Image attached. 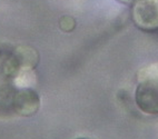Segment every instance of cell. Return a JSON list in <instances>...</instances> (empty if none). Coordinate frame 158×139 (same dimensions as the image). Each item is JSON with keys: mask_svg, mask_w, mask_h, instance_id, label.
Listing matches in <instances>:
<instances>
[{"mask_svg": "<svg viewBox=\"0 0 158 139\" xmlns=\"http://www.w3.org/2000/svg\"><path fill=\"white\" fill-rule=\"evenodd\" d=\"M17 87L6 82L0 85V117H11L15 115L14 105Z\"/></svg>", "mask_w": 158, "mask_h": 139, "instance_id": "cell-5", "label": "cell"}, {"mask_svg": "<svg viewBox=\"0 0 158 139\" xmlns=\"http://www.w3.org/2000/svg\"><path fill=\"white\" fill-rule=\"evenodd\" d=\"M21 70H34L39 63V54L32 47L28 46H19L15 48Z\"/></svg>", "mask_w": 158, "mask_h": 139, "instance_id": "cell-6", "label": "cell"}, {"mask_svg": "<svg viewBox=\"0 0 158 139\" xmlns=\"http://www.w3.org/2000/svg\"><path fill=\"white\" fill-rule=\"evenodd\" d=\"M117 1L120 3H124V5H134L137 0H117Z\"/></svg>", "mask_w": 158, "mask_h": 139, "instance_id": "cell-9", "label": "cell"}, {"mask_svg": "<svg viewBox=\"0 0 158 139\" xmlns=\"http://www.w3.org/2000/svg\"><path fill=\"white\" fill-rule=\"evenodd\" d=\"M149 78H158V63L145 67L139 71V80Z\"/></svg>", "mask_w": 158, "mask_h": 139, "instance_id": "cell-7", "label": "cell"}, {"mask_svg": "<svg viewBox=\"0 0 158 139\" xmlns=\"http://www.w3.org/2000/svg\"><path fill=\"white\" fill-rule=\"evenodd\" d=\"M76 139H89V138H84V137H80V138H76Z\"/></svg>", "mask_w": 158, "mask_h": 139, "instance_id": "cell-10", "label": "cell"}, {"mask_svg": "<svg viewBox=\"0 0 158 139\" xmlns=\"http://www.w3.org/2000/svg\"><path fill=\"white\" fill-rule=\"evenodd\" d=\"M131 18L141 31L158 32V0H137L133 5Z\"/></svg>", "mask_w": 158, "mask_h": 139, "instance_id": "cell-1", "label": "cell"}, {"mask_svg": "<svg viewBox=\"0 0 158 139\" xmlns=\"http://www.w3.org/2000/svg\"><path fill=\"white\" fill-rule=\"evenodd\" d=\"M21 71L15 49L0 48V78L16 79Z\"/></svg>", "mask_w": 158, "mask_h": 139, "instance_id": "cell-4", "label": "cell"}, {"mask_svg": "<svg viewBox=\"0 0 158 139\" xmlns=\"http://www.w3.org/2000/svg\"><path fill=\"white\" fill-rule=\"evenodd\" d=\"M135 102L146 115H158V78L139 80L135 91Z\"/></svg>", "mask_w": 158, "mask_h": 139, "instance_id": "cell-2", "label": "cell"}, {"mask_svg": "<svg viewBox=\"0 0 158 139\" xmlns=\"http://www.w3.org/2000/svg\"><path fill=\"white\" fill-rule=\"evenodd\" d=\"M76 26V22L73 18L69 17V16H66V17H62L60 19V28L64 30V31H71Z\"/></svg>", "mask_w": 158, "mask_h": 139, "instance_id": "cell-8", "label": "cell"}, {"mask_svg": "<svg viewBox=\"0 0 158 139\" xmlns=\"http://www.w3.org/2000/svg\"><path fill=\"white\" fill-rule=\"evenodd\" d=\"M40 108V97L36 90L30 87L18 88L15 96V115L21 117H31L38 112Z\"/></svg>", "mask_w": 158, "mask_h": 139, "instance_id": "cell-3", "label": "cell"}]
</instances>
